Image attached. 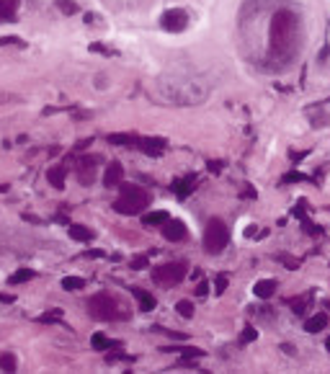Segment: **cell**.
<instances>
[{
  "instance_id": "cell-28",
  "label": "cell",
  "mask_w": 330,
  "mask_h": 374,
  "mask_svg": "<svg viewBox=\"0 0 330 374\" xmlns=\"http://www.w3.org/2000/svg\"><path fill=\"white\" fill-rule=\"evenodd\" d=\"M168 351H183L181 359H199V356H204V351L196 349V346H188V349H168Z\"/></svg>"
},
{
  "instance_id": "cell-37",
  "label": "cell",
  "mask_w": 330,
  "mask_h": 374,
  "mask_svg": "<svg viewBox=\"0 0 330 374\" xmlns=\"http://www.w3.org/2000/svg\"><path fill=\"white\" fill-rule=\"evenodd\" d=\"M85 256H88V258H98V256H103V250H88Z\"/></svg>"
},
{
  "instance_id": "cell-39",
  "label": "cell",
  "mask_w": 330,
  "mask_h": 374,
  "mask_svg": "<svg viewBox=\"0 0 330 374\" xmlns=\"http://www.w3.org/2000/svg\"><path fill=\"white\" fill-rule=\"evenodd\" d=\"M5 191H8V186H5V184H0V193H5Z\"/></svg>"
},
{
  "instance_id": "cell-26",
  "label": "cell",
  "mask_w": 330,
  "mask_h": 374,
  "mask_svg": "<svg viewBox=\"0 0 330 374\" xmlns=\"http://www.w3.org/2000/svg\"><path fill=\"white\" fill-rule=\"evenodd\" d=\"M39 323H62V310H49V312H44V315L36 318Z\"/></svg>"
},
{
  "instance_id": "cell-36",
  "label": "cell",
  "mask_w": 330,
  "mask_h": 374,
  "mask_svg": "<svg viewBox=\"0 0 330 374\" xmlns=\"http://www.w3.org/2000/svg\"><path fill=\"white\" fill-rule=\"evenodd\" d=\"M0 302L10 305V302H16V297H13V294H0Z\"/></svg>"
},
{
  "instance_id": "cell-7",
  "label": "cell",
  "mask_w": 330,
  "mask_h": 374,
  "mask_svg": "<svg viewBox=\"0 0 330 374\" xmlns=\"http://www.w3.org/2000/svg\"><path fill=\"white\" fill-rule=\"evenodd\" d=\"M160 26L165 28V31H170V34H181V31H186V26H188V13L183 8L165 10L160 16Z\"/></svg>"
},
{
  "instance_id": "cell-9",
  "label": "cell",
  "mask_w": 330,
  "mask_h": 374,
  "mask_svg": "<svg viewBox=\"0 0 330 374\" xmlns=\"http://www.w3.org/2000/svg\"><path fill=\"white\" fill-rule=\"evenodd\" d=\"M165 140H160V137H145V140H140L137 142V147L142 150V153H147L150 158H160L163 153H165Z\"/></svg>"
},
{
  "instance_id": "cell-38",
  "label": "cell",
  "mask_w": 330,
  "mask_h": 374,
  "mask_svg": "<svg viewBox=\"0 0 330 374\" xmlns=\"http://www.w3.org/2000/svg\"><path fill=\"white\" fill-rule=\"evenodd\" d=\"M328 54H330V49H328V47H325V49H323V52H320V62H325V59H328Z\"/></svg>"
},
{
  "instance_id": "cell-20",
  "label": "cell",
  "mask_w": 330,
  "mask_h": 374,
  "mask_svg": "<svg viewBox=\"0 0 330 374\" xmlns=\"http://www.w3.org/2000/svg\"><path fill=\"white\" fill-rule=\"evenodd\" d=\"M91 346H93L96 351H111V349L119 346V341H111V338H106L103 333H96V336L91 338Z\"/></svg>"
},
{
  "instance_id": "cell-21",
  "label": "cell",
  "mask_w": 330,
  "mask_h": 374,
  "mask_svg": "<svg viewBox=\"0 0 330 374\" xmlns=\"http://www.w3.org/2000/svg\"><path fill=\"white\" fill-rule=\"evenodd\" d=\"M62 289H67V292L85 289V279H80V276H65L62 279Z\"/></svg>"
},
{
  "instance_id": "cell-27",
  "label": "cell",
  "mask_w": 330,
  "mask_h": 374,
  "mask_svg": "<svg viewBox=\"0 0 330 374\" xmlns=\"http://www.w3.org/2000/svg\"><path fill=\"white\" fill-rule=\"evenodd\" d=\"M175 310H178V315L181 318H193V305L188 302V299H181V302L175 305Z\"/></svg>"
},
{
  "instance_id": "cell-16",
  "label": "cell",
  "mask_w": 330,
  "mask_h": 374,
  "mask_svg": "<svg viewBox=\"0 0 330 374\" xmlns=\"http://www.w3.org/2000/svg\"><path fill=\"white\" fill-rule=\"evenodd\" d=\"M65 178H67L65 166H52V168L47 171V181H49L54 188H62V186H65Z\"/></svg>"
},
{
  "instance_id": "cell-10",
  "label": "cell",
  "mask_w": 330,
  "mask_h": 374,
  "mask_svg": "<svg viewBox=\"0 0 330 374\" xmlns=\"http://www.w3.org/2000/svg\"><path fill=\"white\" fill-rule=\"evenodd\" d=\"M122 181H124L122 163H111V166H106V171H103V186L114 188V186H122Z\"/></svg>"
},
{
  "instance_id": "cell-2",
  "label": "cell",
  "mask_w": 330,
  "mask_h": 374,
  "mask_svg": "<svg viewBox=\"0 0 330 374\" xmlns=\"http://www.w3.org/2000/svg\"><path fill=\"white\" fill-rule=\"evenodd\" d=\"M268 39H271V54L276 59L281 62L292 59L299 49V16L289 8L276 10L268 26Z\"/></svg>"
},
{
  "instance_id": "cell-17",
  "label": "cell",
  "mask_w": 330,
  "mask_h": 374,
  "mask_svg": "<svg viewBox=\"0 0 330 374\" xmlns=\"http://www.w3.org/2000/svg\"><path fill=\"white\" fill-rule=\"evenodd\" d=\"M193 186H196V176H186V178H178V181L173 184V191L178 193V196H188V193L193 191Z\"/></svg>"
},
{
  "instance_id": "cell-12",
  "label": "cell",
  "mask_w": 330,
  "mask_h": 374,
  "mask_svg": "<svg viewBox=\"0 0 330 374\" xmlns=\"http://www.w3.org/2000/svg\"><path fill=\"white\" fill-rule=\"evenodd\" d=\"M18 3H21V0H0V23H10V21H16Z\"/></svg>"
},
{
  "instance_id": "cell-15",
  "label": "cell",
  "mask_w": 330,
  "mask_h": 374,
  "mask_svg": "<svg viewBox=\"0 0 330 374\" xmlns=\"http://www.w3.org/2000/svg\"><path fill=\"white\" fill-rule=\"evenodd\" d=\"M276 287H279V281L276 279H261L258 284H256V297H261V299H268L274 292H276Z\"/></svg>"
},
{
  "instance_id": "cell-22",
  "label": "cell",
  "mask_w": 330,
  "mask_h": 374,
  "mask_svg": "<svg viewBox=\"0 0 330 374\" xmlns=\"http://www.w3.org/2000/svg\"><path fill=\"white\" fill-rule=\"evenodd\" d=\"M54 5L65 13V16H75V13H80V5L75 3V0H54Z\"/></svg>"
},
{
  "instance_id": "cell-1",
  "label": "cell",
  "mask_w": 330,
  "mask_h": 374,
  "mask_svg": "<svg viewBox=\"0 0 330 374\" xmlns=\"http://www.w3.org/2000/svg\"><path fill=\"white\" fill-rule=\"evenodd\" d=\"M155 91L163 101H170L173 106H196L209 98L212 85L193 75H165L155 83Z\"/></svg>"
},
{
  "instance_id": "cell-3",
  "label": "cell",
  "mask_w": 330,
  "mask_h": 374,
  "mask_svg": "<svg viewBox=\"0 0 330 374\" xmlns=\"http://www.w3.org/2000/svg\"><path fill=\"white\" fill-rule=\"evenodd\" d=\"M122 193H119V199L114 201V209L119 214H127V217H132V214H140V212H145V209L153 204V196L145 191V188H140V186H134V184H124L122 181Z\"/></svg>"
},
{
  "instance_id": "cell-30",
  "label": "cell",
  "mask_w": 330,
  "mask_h": 374,
  "mask_svg": "<svg viewBox=\"0 0 330 374\" xmlns=\"http://www.w3.org/2000/svg\"><path fill=\"white\" fill-rule=\"evenodd\" d=\"M224 289H227V276H224V274H219V276L214 279V292H217V294H222Z\"/></svg>"
},
{
  "instance_id": "cell-5",
  "label": "cell",
  "mask_w": 330,
  "mask_h": 374,
  "mask_svg": "<svg viewBox=\"0 0 330 374\" xmlns=\"http://www.w3.org/2000/svg\"><path fill=\"white\" fill-rule=\"evenodd\" d=\"M227 243H230L227 224H224L219 217H212L206 222V230H204V250L209 253V256H217V253H222L224 248H227Z\"/></svg>"
},
{
  "instance_id": "cell-19",
  "label": "cell",
  "mask_w": 330,
  "mask_h": 374,
  "mask_svg": "<svg viewBox=\"0 0 330 374\" xmlns=\"http://www.w3.org/2000/svg\"><path fill=\"white\" fill-rule=\"evenodd\" d=\"M325 325H328V315L325 312H318V315H312L305 323V331L307 333H320V331H325Z\"/></svg>"
},
{
  "instance_id": "cell-33",
  "label": "cell",
  "mask_w": 330,
  "mask_h": 374,
  "mask_svg": "<svg viewBox=\"0 0 330 374\" xmlns=\"http://www.w3.org/2000/svg\"><path fill=\"white\" fill-rule=\"evenodd\" d=\"M91 52H96V54H114V49L103 47V44H91Z\"/></svg>"
},
{
  "instance_id": "cell-18",
  "label": "cell",
  "mask_w": 330,
  "mask_h": 374,
  "mask_svg": "<svg viewBox=\"0 0 330 374\" xmlns=\"http://www.w3.org/2000/svg\"><path fill=\"white\" fill-rule=\"evenodd\" d=\"M106 142L116 145V147H134V145L140 142V137H134V134H109Z\"/></svg>"
},
{
  "instance_id": "cell-14",
  "label": "cell",
  "mask_w": 330,
  "mask_h": 374,
  "mask_svg": "<svg viewBox=\"0 0 330 374\" xmlns=\"http://www.w3.org/2000/svg\"><path fill=\"white\" fill-rule=\"evenodd\" d=\"M70 237L78 243H91L96 237V232L91 227H83V224H70Z\"/></svg>"
},
{
  "instance_id": "cell-13",
  "label": "cell",
  "mask_w": 330,
  "mask_h": 374,
  "mask_svg": "<svg viewBox=\"0 0 330 374\" xmlns=\"http://www.w3.org/2000/svg\"><path fill=\"white\" fill-rule=\"evenodd\" d=\"M132 294L137 297V302H140V310H145V312H150V310H155V297L150 294V292H145V289H140V287H132Z\"/></svg>"
},
{
  "instance_id": "cell-11",
  "label": "cell",
  "mask_w": 330,
  "mask_h": 374,
  "mask_svg": "<svg viewBox=\"0 0 330 374\" xmlns=\"http://www.w3.org/2000/svg\"><path fill=\"white\" fill-rule=\"evenodd\" d=\"M96 158H83L80 160V168H78V181L83 184V186H88V184H93V178H96Z\"/></svg>"
},
{
  "instance_id": "cell-8",
  "label": "cell",
  "mask_w": 330,
  "mask_h": 374,
  "mask_svg": "<svg viewBox=\"0 0 330 374\" xmlns=\"http://www.w3.org/2000/svg\"><path fill=\"white\" fill-rule=\"evenodd\" d=\"M163 235H165V240H170V243H181L188 237V227L181 219H168L163 224Z\"/></svg>"
},
{
  "instance_id": "cell-35",
  "label": "cell",
  "mask_w": 330,
  "mask_h": 374,
  "mask_svg": "<svg viewBox=\"0 0 330 374\" xmlns=\"http://www.w3.org/2000/svg\"><path fill=\"white\" fill-rule=\"evenodd\" d=\"M206 292H209V284H206V281H201L199 287H196V294H199V297H204Z\"/></svg>"
},
{
  "instance_id": "cell-29",
  "label": "cell",
  "mask_w": 330,
  "mask_h": 374,
  "mask_svg": "<svg viewBox=\"0 0 330 374\" xmlns=\"http://www.w3.org/2000/svg\"><path fill=\"white\" fill-rule=\"evenodd\" d=\"M256 338H258V331H256V328H245L243 336H240V341H243V343H250V341H256Z\"/></svg>"
},
{
  "instance_id": "cell-6",
  "label": "cell",
  "mask_w": 330,
  "mask_h": 374,
  "mask_svg": "<svg viewBox=\"0 0 330 374\" xmlns=\"http://www.w3.org/2000/svg\"><path fill=\"white\" fill-rule=\"evenodd\" d=\"M186 263H163L158 268H153V281L160 284V287H175L186 279Z\"/></svg>"
},
{
  "instance_id": "cell-32",
  "label": "cell",
  "mask_w": 330,
  "mask_h": 374,
  "mask_svg": "<svg viewBox=\"0 0 330 374\" xmlns=\"http://www.w3.org/2000/svg\"><path fill=\"white\" fill-rule=\"evenodd\" d=\"M8 44H18V47H23V41L18 36H0V47H8Z\"/></svg>"
},
{
  "instance_id": "cell-31",
  "label": "cell",
  "mask_w": 330,
  "mask_h": 374,
  "mask_svg": "<svg viewBox=\"0 0 330 374\" xmlns=\"http://www.w3.org/2000/svg\"><path fill=\"white\" fill-rule=\"evenodd\" d=\"M129 266L134 268V271H142V268H147V256H137V258H134Z\"/></svg>"
},
{
  "instance_id": "cell-23",
  "label": "cell",
  "mask_w": 330,
  "mask_h": 374,
  "mask_svg": "<svg viewBox=\"0 0 330 374\" xmlns=\"http://www.w3.org/2000/svg\"><path fill=\"white\" fill-rule=\"evenodd\" d=\"M168 219H170L168 212H145V217H142L145 224H165Z\"/></svg>"
},
{
  "instance_id": "cell-24",
  "label": "cell",
  "mask_w": 330,
  "mask_h": 374,
  "mask_svg": "<svg viewBox=\"0 0 330 374\" xmlns=\"http://www.w3.org/2000/svg\"><path fill=\"white\" fill-rule=\"evenodd\" d=\"M16 367H18V362H16V354H3V356H0V369H3V372H16Z\"/></svg>"
},
{
  "instance_id": "cell-40",
  "label": "cell",
  "mask_w": 330,
  "mask_h": 374,
  "mask_svg": "<svg viewBox=\"0 0 330 374\" xmlns=\"http://www.w3.org/2000/svg\"><path fill=\"white\" fill-rule=\"evenodd\" d=\"M325 346H328V351H330V338H328V343H325Z\"/></svg>"
},
{
  "instance_id": "cell-4",
  "label": "cell",
  "mask_w": 330,
  "mask_h": 374,
  "mask_svg": "<svg viewBox=\"0 0 330 374\" xmlns=\"http://www.w3.org/2000/svg\"><path fill=\"white\" fill-rule=\"evenodd\" d=\"M88 312H91L93 320H103V323H116V320H124L127 318V307L119 305V299L101 292L93 294L88 299Z\"/></svg>"
},
{
  "instance_id": "cell-25",
  "label": "cell",
  "mask_w": 330,
  "mask_h": 374,
  "mask_svg": "<svg viewBox=\"0 0 330 374\" xmlns=\"http://www.w3.org/2000/svg\"><path fill=\"white\" fill-rule=\"evenodd\" d=\"M34 279V271H31V268H21V271H16V274H13L8 281L13 284V287H16V284H23V281H31Z\"/></svg>"
},
{
  "instance_id": "cell-34",
  "label": "cell",
  "mask_w": 330,
  "mask_h": 374,
  "mask_svg": "<svg viewBox=\"0 0 330 374\" xmlns=\"http://www.w3.org/2000/svg\"><path fill=\"white\" fill-rule=\"evenodd\" d=\"M284 181H307V176H302V173H289V176H284Z\"/></svg>"
}]
</instances>
